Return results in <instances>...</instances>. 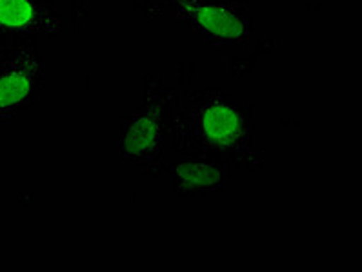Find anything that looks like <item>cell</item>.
<instances>
[{
    "instance_id": "4",
    "label": "cell",
    "mask_w": 362,
    "mask_h": 272,
    "mask_svg": "<svg viewBox=\"0 0 362 272\" xmlns=\"http://www.w3.org/2000/svg\"><path fill=\"white\" fill-rule=\"evenodd\" d=\"M160 144V118L155 109L142 111L135 116L122 142V151L129 158L144 160L158 149Z\"/></svg>"
},
{
    "instance_id": "5",
    "label": "cell",
    "mask_w": 362,
    "mask_h": 272,
    "mask_svg": "<svg viewBox=\"0 0 362 272\" xmlns=\"http://www.w3.org/2000/svg\"><path fill=\"white\" fill-rule=\"evenodd\" d=\"M52 15L39 0H0V30L35 31L47 26Z\"/></svg>"
},
{
    "instance_id": "3",
    "label": "cell",
    "mask_w": 362,
    "mask_h": 272,
    "mask_svg": "<svg viewBox=\"0 0 362 272\" xmlns=\"http://www.w3.org/2000/svg\"><path fill=\"white\" fill-rule=\"evenodd\" d=\"M184 15H188L199 30L224 42H239L246 37V26L239 15L224 6L204 0H177Z\"/></svg>"
},
{
    "instance_id": "6",
    "label": "cell",
    "mask_w": 362,
    "mask_h": 272,
    "mask_svg": "<svg viewBox=\"0 0 362 272\" xmlns=\"http://www.w3.org/2000/svg\"><path fill=\"white\" fill-rule=\"evenodd\" d=\"M179 176L195 187H206L217 180V171H214L208 166H182L179 169Z\"/></svg>"
},
{
    "instance_id": "1",
    "label": "cell",
    "mask_w": 362,
    "mask_h": 272,
    "mask_svg": "<svg viewBox=\"0 0 362 272\" xmlns=\"http://www.w3.org/2000/svg\"><path fill=\"white\" fill-rule=\"evenodd\" d=\"M193 129L204 144L233 149L244 138V120L231 104L211 98L193 111Z\"/></svg>"
},
{
    "instance_id": "2",
    "label": "cell",
    "mask_w": 362,
    "mask_h": 272,
    "mask_svg": "<svg viewBox=\"0 0 362 272\" xmlns=\"http://www.w3.org/2000/svg\"><path fill=\"white\" fill-rule=\"evenodd\" d=\"M40 62L31 53H21L0 66V116H9L26 106L40 78Z\"/></svg>"
}]
</instances>
